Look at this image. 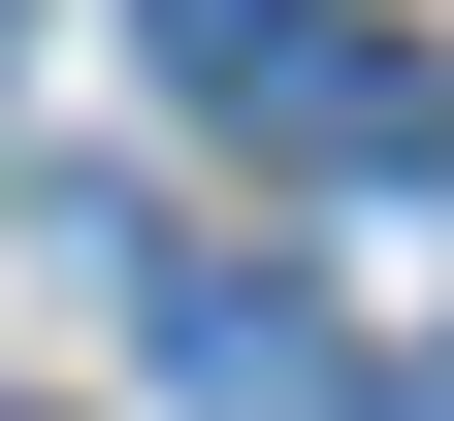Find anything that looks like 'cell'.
Here are the masks:
<instances>
[{"label":"cell","instance_id":"6da1fadb","mask_svg":"<svg viewBox=\"0 0 454 421\" xmlns=\"http://www.w3.org/2000/svg\"><path fill=\"white\" fill-rule=\"evenodd\" d=\"M195 97L293 162V195H422V162H454V66H422V33H357V0H293V33H260V66H195Z\"/></svg>","mask_w":454,"mask_h":421},{"label":"cell","instance_id":"7a4b0ae2","mask_svg":"<svg viewBox=\"0 0 454 421\" xmlns=\"http://www.w3.org/2000/svg\"><path fill=\"white\" fill-rule=\"evenodd\" d=\"M162 356H195V389H260V421H293V389H325V292H293V260H162Z\"/></svg>","mask_w":454,"mask_h":421},{"label":"cell","instance_id":"3957f363","mask_svg":"<svg viewBox=\"0 0 454 421\" xmlns=\"http://www.w3.org/2000/svg\"><path fill=\"white\" fill-rule=\"evenodd\" d=\"M260 33H293V0H162V66H260Z\"/></svg>","mask_w":454,"mask_h":421},{"label":"cell","instance_id":"277c9868","mask_svg":"<svg viewBox=\"0 0 454 421\" xmlns=\"http://www.w3.org/2000/svg\"><path fill=\"white\" fill-rule=\"evenodd\" d=\"M357 421H454V324H422V356H357Z\"/></svg>","mask_w":454,"mask_h":421}]
</instances>
